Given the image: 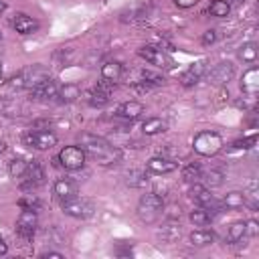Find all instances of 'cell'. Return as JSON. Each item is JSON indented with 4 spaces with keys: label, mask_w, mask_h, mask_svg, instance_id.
Instances as JSON below:
<instances>
[{
    "label": "cell",
    "mask_w": 259,
    "mask_h": 259,
    "mask_svg": "<svg viewBox=\"0 0 259 259\" xmlns=\"http://www.w3.org/2000/svg\"><path fill=\"white\" fill-rule=\"evenodd\" d=\"M121 75H123V65L119 61H105L101 65V79L115 83L121 79Z\"/></svg>",
    "instance_id": "21"
},
{
    "label": "cell",
    "mask_w": 259,
    "mask_h": 259,
    "mask_svg": "<svg viewBox=\"0 0 259 259\" xmlns=\"http://www.w3.org/2000/svg\"><path fill=\"white\" fill-rule=\"evenodd\" d=\"M235 75V65L231 61L217 63L210 71H206V79L210 85H227Z\"/></svg>",
    "instance_id": "11"
},
{
    "label": "cell",
    "mask_w": 259,
    "mask_h": 259,
    "mask_svg": "<svg viewBox=\"0 0 259 259\" xmlns=\"http://www.w3.org/2000/svg\"><path fill=\"white\" fill-rule=\"evenodd\" d=\"M59 162L65 170H81L87 162V154L79 146H65L59 152Z\"/></svg>",
    "instance_id": "5"
},
{
    "label": "cell",
    "mask_w": 259,
    "mask_h": 259,
    "mask_svg": "<svg viewBox=\"0 0 259 259\" xmlns=\"http://www.w3.org/2000/svg\"><path fill=\"white\" fill-rule=\"evenodd\" d=\"M142 79L148 81L152 87H154V85H164V77H158V75H154V73H150V71H144V73H142Z\"/></svg>",
    "instance_id": "36"
},
{
    "label": "cell",
    "mask_w": 259,
    "mask_h": 259,
    "mask_svg": "<svg viewBox=\"0 0 259 259\" xmlns=\"http://www.w3.org/2000/svg\"><path fill=\"white\" fill-rule=\"evenodd\" d=\"M204 75H206V61L202 59V61L192 63V65L182 73L180 81H182V85H184V87H192V85H196Z\"/></svg>",
    "instance_id": "15"
},
{
    "label": "cell",
    "mask_w": 259,
    "mask_h": 259,
    "mask_svg": "<svg viewBox=\"0 0 259 259\" xmlns=\"http://www.w3.org/2000/svg\"><path fill=\"white\" fill-rule=\"evenodd\" d=\"M168 130V123L162 119V117H150L142 123V132L146 136H156V134H162Z\"/></svg>",
    "instance_id": "23"
},
{
    "label": "cell",
    "mask_w": 259,
    "mask_h": 259,
    "mask_svg": "<svg viewBox=\"0 0 259 259\" xmlns=\"http://www.w3.org/2000/svg\"><path fill=\"white\" fill-rule=\"evenodd\" d=\"M79 144H81V148L85 150V154H89V156H91L95 162H99L101 166L117 164L119 158H121L119 150H117L115 146H111L105 138L97 136V134H89V132L81 134V136H79Z\"/></svg>",
    "instance_id": "1"
},
{
    "label": "cell",
    "mask_w": 259,
    "mask_h": 259,
    "mask_svg": "<svg viewBox=\"0 0 259 259\" xmlns=\"http://www.w3.org/2000/svg\"><path fill=\"white\" fill-rule=\"evenodd\" d=\"M255 140H257V136L253 134V136H249V138H245V140L235 142V144H233V148H237V150H249V148H253Z\"/></svg>",
    "instance_id": "35"
},
{
    "label": "cell",
    "mask_w": 259,
    "mask_h": 259,
    "mask_svg": "<svg viewBox=\"0 0 259 259\" xmlns=\"http://www.w3.org/2000/svg\"><path fill=\"white\" fill-rule=\"evenodd\" d=\"M200 180H204V186L206 188H217L225 182V172L219 170V168H210L208 172H202Z\"/></svg>",
    "instance_id": "26"
},
{
    "label": "cell",
    "mask_w": 259,
    "mask_h": 259,
    "mask_svg": "<svg viewBox=\"0 0 259 259\" xmlns=\"http://www.w3.org/2000/svg\"><path fill=\"white\" fill-rule=\"evenodd\" d=\"M138 55L142 57V59H146L150 65H154V67H158V69H172L174 67V61H172V57L166 53V51H162V47H142L140 51H138Z\"/></svg>",
    "instance_id": "9"
},
{
    "label": "cell",
    "mask_w": 259,
    "mask_h": 259,
    "mask_svg": "<svg viewBox=\"0 0 259 259\" xmlns=\"http://www.w3.org/2000/svg\"><path fill=\"white\" fill-rule=\"evenodd\" d=\"M26 170H28V162L24 158H14L8 164V172H10L12 178H24Z\"/></svg>",
    "instance_id": "30"
},
{
    "label": "cell",
    "mask_w": 259,
    "mask_h": 259,
    "mask_svg": "<svg viewBox=\"0 0 259 259\" xmlns=\"http://www.w3.org/2000/svg\"><path fill=\"white\" fill-rule=\"evenodd\" d=\"M245 233H247L249 237H255V235L259 233V225H257V221H247V223H245Z\"/></svg>",
    "instance_id": "38"
},
{
    "label": "cell",
    "mask_w": 259,
    "mask_h": 259,
    "mask_svg": "<svg viewBox=\"0 0 259 259\" xmlns=\"http://www.w3.org/2000/svg\"><path fill=\"white\" fill-rule=\"evenodd\" d=\"M53 190H55V194L61 198V200H67V198H73V196H77V182L75 180H71V178H59L57 182H55V186H53Z\"/></svg>",
    "instance_id": "19"
},
{
    "label": "cell",
    "mask_w": 259,
    "mask_h": 259,
    "mask_svg": "<svg viewBox=\"0 0 259 259\" xmlns=\"http://www.w3.org/2000/svg\"><path fill=\"white\" fill-rule=\"evenodd\" d=\"M214 243V233L208 229H196L190 233V245L192 247H208Z\"/></svg>",
    "instance_id": "22"
},
{
    "label": "cell",
    "mask_w": 259,
    "mask_h": 259,
    "mask_svg": "<svg viewBox=\"0 0 259 259\" xmlns=\"http://www.w3.org/2000/svg\"><path fill=\"white\" fill-rule=\"evenodd\" d=\"M245 198H247L245 192H241V190H231V192L225 194L223 204H225L227 208H231V210H237V208H243V206H245Z\"/></svg>",
    "instance_id": "24"
},
{
    "label": "cell",
    "mask_w": 259,
    "mask_h": 259,
    "mask_svg": "<svg viewBox=\"0 0 259 259\" xmlns=\"http://www.w3.org/2000/svg\"><path fill=\"white\" fill-rule=\"evenodd\" d=\"M176 168H178V164H176L174 160L166 158V156H154V158H150L148 164H146V170H148L150 174H158V176L170 174V172H174Z\"/></svg>",
    "instance_id": "13"
},
{
    "label": "cell",
    "mask_w": 259,
    "mask_h": 259,
    "mask_svg": "<svg viewBox=\"0 0 259 259\" xmlns=\"http://www.w3.org/2000/svg\"><path fill=\"white\" fill-rule=\"evenodd\" d=\"M0 40H2V32H0Z\"/></svg>",
    "instance_id": "46"
},
{
    "label": "cell",
    "mask_w": 259,
    "mask_h": 259,
    "mask_svg": "<svg viewBox=\"0 0 259 259\" xmlns=\"http://www.w3.org/2000/svg\"><path fill=\"white\" fill-rule=\"evenodd\" d=\"M18 204H20L22 208H32V210H36V208L40 206V202H38V198H36L34 194H24V196L18 200Z\"/></svg>",
    "instance_id": "34"
},
{
    "label": "cell",
    "mask_w": 259,
    "mask_h": 259,
    "mask_svg": "<svg viewBox=\"0 0 259 259\" xmlns=\"http://www.w3.org/2000/svg\"><path fill=\"white\" fill-rule=\"evenodd\" d=\"M51 75H49V71L42 67V65H30V67H26V69H22V71H18L16 75H12L10 79H8V87L10 89H16V91H22V89H32V87H36L38 83H42L45 79H49Z\"/></svg>",
    "instance_id": "2"
},
{
    "label": "cell",
    "mask_w": 259,
    "mask_h": 259,
    "mask_svg": "<svg viewBox=\"0 0 259 259\" xmlns=\"http://www.w3.org/2000/svg\"><path fill=\"white\" fill-rule=\"evenodd\" d=\"M190 198H192L198 206L208 208L212 214L221 210V204L212 198L210 188H206V186H204V184H200V182H192V184H190Z\"/></svg>",
    "instance_id": "10"
},
{
    "label": "cell",
    "mask_w": 259,
    "mask_h": 259,
    "mask_svg": "<svg viewBox=\"0 0 259 259\" xmlns=\"http://www.w3.org/2000/svg\"><path fill=\"white\" fill-rule=\"evenodd\" d=\"M152 12V2H138L121 12V22H144Z\"/></svg>",
    "instance_id": "12"
},
{
    "label": "cell",
    "mask_w": 259,
    "mask_h": 259,
    "mask_svg": "<svg viewBox=\"0 0 259 259\" xmlns=\"http://www.w3.org/2000/svg\"><path fill=\"white\" fill-rule=\"evenodd\" d=\"M57 93H59V87H57V83L51 77L30 89V95L34 99H53V97H57Z\"/></svg>",
    "instance_id": "18"
},
{
    "label": "cell",
    "mask_w": 259,
    "mask_h": 259,
    "mask_svg": "<svg viewBox=\"0 0 259 259\" xmlns=\"http://www.w3.org/2000/svg\"><path fill=\"white\" fill-rule=\"evenodd\" d=\"M210 221H212V212L204 206H198L196 210L190 212V223L194 227H206V225H210Z\"/></svg>",
    "instance_id": "27"
},
{
    "label": "cell",
    "mask_w": 259,
    "mask_h": 259,
    "mask_svg": "<svg viewBox=\"0 0 259 259\" xmlns=\"http://www.w3.org/2000/svg\"><path fill=\"white\" fill-rule=\"evenodd\" d=\"M132 87H134L138 93H146V91H150V89H152V85H150L148 81H144V79H142V81H136Z\"/></svg>",
    "instance_id": "39"
},
{
    "label": "cell",
    "mask_w": 259,
    "mask_h": 259,
    "mask_svg": "<svg viewBox=\"0 0 259 259\" xmlns=\"http://www.w3.org/2000/svg\"><path fill=\"white\" fill-rule=\"evenodd\" d=\"M0 77H2V65H0Z\"/></svg>",
    "instance_id": "45"
},
{
    "label": "cell",
    "mask_w": 259,
    "mask_h": 259,
    "mask_svg": "<svg viewBox=\"0 0 259 259\" xmlns=\"http://www.w3.org/2000/svg\"><path fill=\"white\" fill-rule=\"evenodd\" d=\"M6 251H8V245H6V241L0 237V255H6Z\"/></svg>",
    "instance_id": "42"
},
{
    "label": "cell",
    "mask_w": 259,
    "mask_h": 259,
    "mask_svg": "<svg viewBox=\"0 0 259 259\" xmlns=\"http://www.w3.org/2000/svg\"><path fill=\"white\" fill-rule=\"evenodd\" d=\"M63 212L73 217V219H89L93 212H95V204L87 198H79V196H73V198H67L63 200Z\"/></svg>",
    "instance_id": "6"
},
{
    "label": "cell",
    "mask_w": 259,
    "mask_h": 259,
    "mask_svg": "<svg viewBox=\"0 0 259 259\" xmlns=\"http://www.w3.org/2000/svg\"><path fill=\"white\" fill-rule=\"evenodd\" d=\"M180 233H182L180 223H176L174 219H170V221H168V223L158 231V239H160V243L170 245V243H174V241H178V239H180Z\"/></svg>",
    "instance_id": "20"
},
{
    "label": "cell",
    "mask_w": 259,
    "mask_h": 259,
    "mask_svg": "<svg viewBox=\"0 0 259 259\" xmlns=\"http://www.w3.org/2000/svg\"><path fill=\"white\" fill-rule=\"evenodd\" d=\"M200 176H202V168L198 164H188L184 170H182V180L192 184V182H200Z\"/></svg>",
    "instance_id": "32"
},
{
    "label": "cell",
    "mask_w": 259,
    "mask_h": 259,
    "mask_svg": "<svg viewBox=\"0 0 259 259\" xmlns=\"http://www.w3.org/2000/svg\"><path fill=\"white\" fill-rule=\"evenodd\" d=\"M4 10H6V2H4V0H0V14H2Z\"/></svg>",
    "instance_id": "44"
},
{
    "label": "cell",
    "mask_w": 259,
    "mask_h": 259,
    "mask_svg": "<svg viewBox=\"0 0 259 259\" xmlns=\"http://www.w3.org/2000/svg\"><path fill=\"white\" fill-rule=\"evenodd\" d=\"M237 57L243 61V63H255L257 61V45L255 42H245L239 47L237 51Z\"/></svg>",
    "instance_id": "29"
},
{
    "label": "cell",
    "mask_w": 259,
    "mask_h": 259,
    "mask_svg": "<svg viewBox=\"0 0 259 259\" xmlns=\"http://www.w3.org/2000/svg\"><path fill=\"white\" fill-rule=\"evenodd\" d=\"M241 91L249 97H255L257 91H259V69L257 67H251L243 73L241 77Z\"/></svg>",
    "instance_id": "16"
},
{
    "label": "cell",
    "mask_w": 259,
    "mask_h": 259,
    "mask_svg": "<svg viewBox=\"0 0 259 259\" xmlns=\"http://www.w3.org/2000/svg\"><path fill=\"white\" fill-rule=\"evenodd\" d=\"M127 184L134 186V188H142L148 184V174L146 172H140V170H134L127 174Z\"/></svg>",
    "instance_id": "33"
},
{
    "label": "cell",
    "mask_w": 259,
    "mask_h": 259,
    "mask_svg": "<svg viewBox=\"0 0 259 259\" xmlns=\"http://www.w3.org/2000/svg\"><path fill=\"white\" fill-rule=\"evenodd\" d=\"M144 115V105L140 101H125L117 107V117H121L123 121H136Z\"/></svg>",
    "instance_id": "17"
},
{
    "label": "cell",
    "mask_w": 259,
    "mask_h": 259,
    "mask_svg": "<svg viewBox=\"0 0 259 259\" xmlns=\"http://www.w3.org/2000/svg\"><path fill=\"white\" fill-rule=\"evenodd\" d=\"M40 257H55V259H63V255H61V253H57V251H45V253H40Z\"/></svg>",
    "instance_id": "41"
},
{
    "label": "cell",
    "mask_w": 259,
    "mask_h": 259,
    "mask_svg": "<svg viewBox=\"0 0 259 259\" xmlns=\"http://www.w3.org/2000/svg\"><path fill=\"white\" fill-rule=\"evenodd\" d=\"M38 227V217L36 210L32 208H22V212L16 219V235L24 241H30L34 237V231Z\"/></svg>",
    "instance_id": "8"
},
{
    "label": "cell",
    "mask_w": 259,
    "mask_h": 259,
    "mask_svg": "<svg viewBox=\"0 0 259 259\" xmlns=\"http://www.w3.org/2000/svg\"><path fill=\"white\" fill-rule=\"evenodd\" d=\"M22 142L34 150H49L57 144V136L49 130H28L22 136Z\"/></svg>",
    "instance_id": "7"
},
{
    "label": "cell",
    "mask_w": 259,
    "mask_h": 259,
    "mask_svg": "<svg viewBox=\"0 0 259 259\" xmlns=\"http://www.w3.org/2000/svg\"><path fill=\"white\" fill-rule=\"evenodd\" d=\"M208 12L217 18H227L229 12H231V4L227 0H212L210 6H208Z\"/></svg>",
    "instance_id": "31"
},
{
    "label": "cell",
    "mask_w": 259,
    "mask_h": 259,
    "mask_svg": "<svg viewBox=\"0 0 259 259\" xmlns=\"http://www.w3.org/2000/svg\"><path fill=\"white\" fill-rule=\"evenodd\" d=\"M245 237H247V233H245V221L233 223V225L229 227V231H227V241H229L231 245H233V243H241Z\"/></svg>",
    "instance_id": "28"
},
{
    "label": "cell",
    "mask_w": 259,
    "mask_h": 259,
    "mask_svg": "<svg viewBox=\"0 0 259 259\" xmlns=\"http://www.w3.org/2000/svg\"><path fill=\"white\" fill-rule=\"evenodd\" d=\"M57 97H59L61 101H65V103H73V101H77V99L81 97V89H79L75 83H67V85L59 87Z\"/></svg>",
    "instance_id": "25"
},
{
    "label": "cell",
    "mask_w": 259,
    "mask_h": 259,
    "mask_svg": "<svg viewBox=\"0 0 259 259\" xmlns=\"http://www.w3.org/2000/svg\"><path fill=\"white\" fill-rule=\"evenodd\" d=\"M192 148H194L196 154L210 158V156H217L223 150V138L217 132H200V134L194 136Z\"/></svg>",
    "instance_id": "4"
},
{
    "label": "cell",
    "mask_w": 259,
    "mask_h": 259,
    "mask_svg": "<svg viewBox=\"0 0 259 259\" xmlns=\"http://www.w3.org/2000/svg\"><path fill=\"white\" fill-rule=\"evenodd\" d=\"M200 0H174V4L178 6V8H190V6H194V4H198Z\"/></svg>",
    "instance_id": "40"
},
{
    "label": "cell",
    "mask_w": 259,
    "mask_h": 259,
    "mask_svg": "<svg viewBox=\"0 0 259 259\" xmlns=\"http://www.w3.org/2000/svg\"><path fill=\"white\" fill-rule=\"evenodd\" d=\"M12 26H14V30L18 34L26 36V34H32V32L38 30V20L28 16V14H24V12H16L14 18H12Z\"/></svg>",
    "instance_id": "14"
},
{
    "label": "cell",
    "mask_w": 259,
    "mask_h": 259,
    "mask_svg": "<svg viewBox=\"0 0 259 259\" xmlns=\"http://www.w3.org/2000/svg\"><path fill=\"white\" fill-rule=\"evenodd\" d=\"M136 212H138V219H140L142 223L154 225V223L162 217V212H164V200H162V196L156 194V192H146V194H142Z\"/></svg>",
    "instance_id": "3"
},
{
    "label": "cell",
    "mask_w": 259,
    "mask_h": 259,
    "mask_svg": "<svg viewBox=\"0 0 259 259\" xmlns=\"http://www.w3.org/2000/svg\"><path fill=\"white\" fill-rule=\"evenodd\" d=\"M200 40H202V45H204V47H208V45L217 42V30H212V28H210V30H204V34H202V38H200Z\"/></svg>",
    "instance_id": "37"
},
{
    "label": "cell",
    "mask_w": 259,
    "mask_h": 259,
    "mask_svg": "<svg viewBox=\"0 0 259 259\" xmlns=\"http://www.w3.org/2000/svg\"><path fill=\"white\" fill-rule=\"evenodd\" d=\"M2 152H6V142H4V140H0V154H2Z\"/></svg>",
    "instance_id": "43"
}]
</instances>
